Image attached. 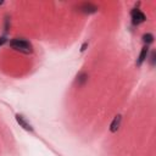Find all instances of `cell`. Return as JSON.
<instances>
[{
  "instance_id": "6da1fadb",
  "label": "cell",
  "mask_w": 156,
  "mask_h": 156,
  "mask_svg": "<svg viewBox=\"0 0 156 156\" xmlns=\"http://www.w3.org/2000/svg\"><path fill=\"white\" fill-rule=\"evenodd\" d=\"M10 46H11L13 50L20 51V52L26 54V55L33 52V46H32V44H30L28 40L22 39V38H15V39H12V40L10 41Z\"/></svg>"
},
{
  "instance_id": "7a4b0ae2",
  "label": "cell",
  "mask_w": 156,
  "mask_h": 156,
  "mask_svg": "<svg viewBox=\"0 0 156 156\" xmlns=\"http://www.w3.org/2000/svg\"><path fill=\"white\" fill-rule=\"evenodd\" d=\"M15 118H16V122L20 124V127H22L24 130H27V132H33V130H34V129H33V126L29 123V121H28L23 115L17 113V115L15 116Z\"/></svg>"
},
{
  "instance_id": "3957f363",
  "label": "cell",
  "mask_w": 156,
  "mask_h": 156,
  "mask_svg": "<svg viewBox=\"0 0 156 156\" xmlns=\"http://www.w3.org/2000/svg\"><path fill=\"white\" fill-rule=\"evenodd\" d=\"M130 17H132V22L133 24H140L146 20V16L138 9H133L130 12Z\"/></svg>"
},
{
  "instance_id": "277c9868",
  "label": "cell",
  "mask_w": 156,
  "mask_h": 156,
  "mask_svg": "<svg viewBox=\"0 0 156 156\" xmlns=\"http://www.w3.org/2000/svg\"><path fill=\"white\" fill-rule=\"evenodd\" d=\"M79 10H80L83 13L90 15V13H95V12L98 11V6L94 5V4H91V2H84V4H82V5L79 6Z\"/></svg>"
},
{
  "instance_id": "5b68a950",
  "label": "cell",
  "mask_w": 156,
  "mask_h": 156,
  "mask_svg": "<svg viewBox=\"0 0 156 156\" xmlns=\"http://www.w3.org/2000/svg\"><path fill=\"white\" fill-rule=\"evenodd\" d=\"M121 121H122V116H121V115L115 116L113 121H112L111 124H110V132H111V133H116V132L118 130V128H119V126H121Z\"/></svg>"
},
{
  "instance_id": "8992f818",
  "label": "cell",
  "mask_w": 156,
  "mask_h": 156,
  "mask_svg": "<svg viewBox=\"0 0 156 156\" xmlns=\"http://www.w3.org/2000/svg\"><path fill=\"white\" fill-rule=\"evenodd\" d=\"M147 54H149V48H147V46H144V48L141 49L140 54H139L138 60H136V65H138V66H141V63L147 58Z\"/></svg>"
},
{
  "instance_id": "52a82bcc",
  "label": "cell",
  "mask_w": 156,
  "mask_h": 156,
  "mask_svg": "<svg viewBox=\"0 0 156 156\" xmlns=\"http://www.w3.org/2000/svg\"><path fill=\"white\" fill-rule=\"evenodd\" d=\"M87 80H88V74L84 73V72H82V73H79V74L77 76V78H76V84L80 87V85H84Z\"/></svg>"
},
{
  "instance_id": "ba28073f",
  "label": "cell",
  "mask_w": 156,
  "mask_h": 156,
  "mask_svg": "<svg viewBox=\"0 0 156 156\" xmlns=\"http://www.w3.org/2000/svg\"><path fill=\"white\" fill-rule=\"evenodd\" d=\"M143 41L146 44V46L149 45V44H151L152 41H154V35L151 34V33H146V34H144L143 35Z\"/></svg>"
},
{
  "instance_id": "9c48e42d",
  "label": "cell",
  "mask_w": 156,
  "mask_h": 156,
  "mask_svg": "<svg viewBox=\"0 0 156 156\" xmlns=\"http://www.w3.org/2000/svg\"><path fill=\"white\" fill-rule=\"evenodd\" d=\"M6 41H7V38L6 37H0V46H2Z\"/></svg>"
},
{
  "instance_id": "30bf717a",
  "label": "cell",
  "mask_w": 156,
  "mask_h": 156,
  "mask_svg": "<svg viewBox=\"0 0 156 156\" xmlns=\"http://www.w3.org/2000/svg\"><path fill=\"white\" fill-rule=\"evenodd\" d=\"M88 46V43H84L83 45H82V48H80V51H84L85 50V48Z\"/></svg>"
},
{
  "instance_id": "8fae6325",
  "label": "cell",
  "mask_w": 156,
  "mask_h": 156,
  "mask_svg": "<svg viewBox=\"0 0 156 156\" xmlns=\"http://www.w3.org/2000/svg\"><path fill=\"white\" fill-rule=\"evenodd\" d=\"M4 4V1H0V5H2Z\"/></svg>"
}]
</instances>
